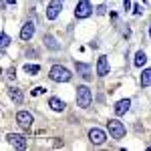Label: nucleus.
Listing matches in <instances>:
<instances>
[{
	"label": "nucleus",
	"mask_w": 151,
	"mask_h": 151,
	"mask_svg": "<svg viewBox=\"0 0 151 151\" xmlns=\"http://www.w3.org/2000/svg\"><path fill=\"white\" fill-rule=\"evenodd\" d=\"M42 93H47L45 87H35V89H32V97H38V95H42Z\"/></svg>",
	"instance_id": "nucleus-19"
},
{
	"label": "nucleus",
	"mask_w": 151,
	"mask_h": 151,
	"mask_svg": "<svg viewBox=\"0 0 151 151\" xmlns=\"http://www.w3.org/2000/svg\"><path fill=\"white\" fill-rule=\"evenodd\" d=\"M6 77H8V79H14V67L6 70Z\"/></svg>",
	"instance_id": "nucleus-22"
},
{
	"label": "nucleus",
	"mask_w": 151,
	"mask_h": 151,
	"mask_svg": "<svg viewBox=\"0 0 151 151\" xmlns=\"http://www.w3.org/2000/svg\"><path fill=\"white\" fill-rule=\"evenodd\" d=\"M149 35H151V24H149Z\"/></svg>",
	"instance_id": "nucleus-26"
},
{
	"label": "nucleus",
	"mask_w": 151,
	"mask_h": 151,
	"mask_svg": "<svg viewBox=\"0 0 151 151\" xmlns=\"http://www.w3.org/2000/svg\"><path fill=\"white\" fill-rule=\"evenodd\" d=\"M48 77H50V81H55V83H69L73 75H70L69 69H65L60 65H55L50 69V73H48Z\"/></svg>",
	"instance_id": "nucleus-1"
},
{
	"label": "nucleus",
	"mask_w": 151,
	"mask_h": 151,
	"mask_svg": "<svg viewBox=\"0 0 151 151\" xmlns=\"http://www.w3.org/2000/svg\"><path fill=\"white\" fill-rule=\"evenodd\" d=\"M45 45H47L50 50H58V48H60V45L55 40V36H52V35H45Z\"/></svg>",
	"instance_id": "nucleus-14"
},
{
	"label": "nucleus",
	"mask_w": 151,
	"mask_h": 151,
	"mask_svg": "<svg viewBox=\"0 0 151 151\" xmlns=\"http://www.w3.org/2000/svg\"><path fill=\"white\" fill-rule=\"evenodd\" d=\"M75 67H77V73H81L83 79H91V67L89 65H85V63H75Z\"/></svg>",
	"instance_id": "nucleus-12"
},
{
	"label": "nucleus",
	"mask_w": 151,
	"mask_h": 151,
	"mask_svg": "<svg viewBox=\"0 0 151 151\" xmlns=\"http://www.w3.org/2000/svg\"><path fill=\"white\" fill-rule=\"evenodd\" d=\"M107 129L113 135V139H123L125 137V125L121 121H117V119H109L107 121Z\"/></svg>",
	"instance_id": "nucleus-3"
},
{
	"label": "nucleus",
	"mask_w": 151,
	"mask_h": 151,
	"mask_svg": "<svg viewBox=\"0 0 151 151\" xmlns=\"http://www.w3.org/2000/svg\"><path fill=\"white\" fill-rule=\"evenodd\" d=\"M32 36H35V22H32V20H28V22H24L22 30H20V38L26 42V40H30Z\"/></svg>",
	"instance_id": "nucleus-9"
},
{
	"label": "nucleus",
	"mask_w": 151,
	"mask_h": 151,
	"mask_svg": "<svg viewBox=\"0 0 151 151\" xmlns=\"http://www.w3.org/2000/svg\"><path fill=\"white\" fill-rule=\"evenodd\" d=\"M93 101V93H91V89L89 87H77V105L81 107V109H87L89 105Z\"/></svg>",
	"instance_id": "nucleus-2"
},
{
	"label": "nucleus",
	"mask_w": 151,
	"mask_h": 151,
	"mask_svg": "<svg viewBox=\"0 0 151 151\" xmlns=\"http://www.w3.org/2000/svg\"><path fill=\"white\" fill-rule=\"evenodd\" d=\"M10 45V36L6 35V32H2V48H6Z\"/></svg>",
	"instance_id": "nucleus-20"
},
{
	"label": "nucleus",
	"mask_w": 151,
	"mask_h": 151,
	"mask_svg": "<svg viewBox=\"0 0 151 151\" xmlns=\"http://www.w3.org/2000/svg\"><path fill=\"white\" fill-rule=\"evenodd\" d=\"M48 107L52 109V111H65V101H60L57 97H52L50 101H48Z\"/></svg>",
	"instance_id": "nucleus-13"
},
{
	"label": "nucleus",
	"mask_w": 151,
	"mask_h": 151,
	"mask_svg": "<svg viewBox=\"0 0 151 151\" xmlns=\"http://www.w3.org/2000/svg\"><path fill=\"white\" fill-rule=\"evenodd\" d=\"M123 8H125V10L131 8V0H123Z\"/></svg>",
	"instance_id": "nucleus-23"
},
{
	"label": "nucleus",
	"mask_w": 151,
	"mask_h": 151,
	"mask_svg": "<svg viewBox=\"0 0 151 151\" xmlns=\"http://www.w3.org/2000/svg\"><path fill=\"white\" fill-rule=\"evenodd\" d=\"M89 139H91V143H95V145H103L105 139H107V135H105V131L95 127V129L89 131Z\"/></svg>",
	"instance_id": "nucleus-7"
},
{
	"label": "nucleus",
	"mask_w": 151,
	"mask_h": 151,
	"mask_svg": "<svg viewBox=\"0 0 151 151\" xmlns=\"http://www.w3.org/2000/svg\"><path fill=\"white\" fill-rule=\"evenodd\" d=\"M16 121H18V125H22L24 129H28L32 125L35 119H32V115H30L28 111H18V113H16Z\"/></svg>",
	"instance_id": "nucleus-8"
},
{
	"label": "nucleus",
	"mask_w": 151,
	"mask_h": 151,
	"mask_svg": "<svg viewBox=\"0 0 151 151\" xmlns=\"http://www.w3.org/2000/svg\"><path fill=\"white\" fill-rule=\"evenodd\" d=\"M6 139H8V143H10L12 147H16V149H26V139H24L22 135H18V133H8Z\"/></svg>",
	"instance_id": "nucleus-5"
},
{
	"label": "nucleus",
	"mask_w": 151,
	"mask_h": 151,
	"mask_svg": "<svg viewBox=\"0 0 151 151\" xmlns=\"http://www.w3.org/2000/svg\"><path fill=\"white\" fill-rule=\"evenodd\" d=\"M133 63H135V67H143V65L147 63V55H145L143 50H137V52H135V60H133Z\"/></svg>",
	"instance_id": "nucleus-15"
},
{
	"label": "nucleus",
	"mask_w": 151,
	"mask_h": 151,
	"mask_svg": "<svg viewBox=\"0 0 151 151\" xmlns=\"http://www.w3.org/2000/svg\"><path fill=\"white\" fill-rule=\"evenodd\" d=\"M60 10H63L60 0H52V2L48 4V8H47V18H48V20H55L58 14H60Z\"/></svg>",
	"instance_id": "nucleus-6"
},
{
	"label": "nucleus",
	"mask_w": 151,
	"mask_h": 151,
	"mask_svg": "<svg viewBox=\"0 0 151 151\" xmlns=\"http://www.w3.org/2000/svg\"><path fill=\"white\" fill-rule=\"evenodd\" d=\"M97 75L99 77H107L109 75V60H107V57H99V60H97Z\"/></svg>",
	"instance_id": "nucleus-10"
},
{
	"label": "nucleus",
	"mask_w": 151,
	"mask_h": 151,
	"mask_svg": "<svg viewBox=\"0 0 151 151\" xmlns=\"http://www.w3.org/2000/svg\"><path fill=\"white\" fill-rule=\"evenodd\" d=\"M97 14H105V6H103V4H101V6L97 8Z\"/></svg>",
	"instance_id": "nucleus-24"
},
{
	"label": "nucleus",
	"mask_w": 151,
	"mask_h": 151,
	"mask_svg": "<svg viewBox=\"0 0 151 151\" xmlns=\"http://www.w3.org/2000/svg\"><path fill=\"white\" fill-rule=\"evenodd\" d=\"M129 107H131V101H129V99H121V101H117V105L113 107V111H115V115H125L129 111Z\"/></svg>",
	"instance_id": "nucleus-11"
},
{
	"label": "nucleus",
	"mask_w": 151,
	"mask_h": 151,
	"mask_svg": "<svg viewBox=\"0 0 151 151\" xmlns=\"http://www.w3.org/2000/svg\"><path fill=\"white\" fill-rule=\"evenodd\" d=\"M6 2H8V4H14V0H6Z\"/></svg>",
	"instance_id": "nucleus-25"
},
{
	"label": "nucleus",
	"mask_w": 151,
	"mask_h": 151,
	"mask_svg": "<svg viewBox=\"0 0 151 151\" xmlns=\"http://www.w3.org/2000/svg\"><path fill=\"white\" fill-rule=\"evenodd\" d=\"M141 12H143V8H141V4H135V6H133V14H135V16H139Z\"/></svg>",
	"instance_id": "nucleus-21"
},
{
	"label": "nucleus",
	"mask_w": 151,
	"mask_h": 151,
	"mask_svg": "<svg viewBox=\"0 0 151 151\" xmlns=\"http://www.w3.org/2000/svg\"><path fill=\"white\" fill-rule=\"evenodd\" d=\"M141 87H151V69H145L141 73Z\"/></svg>",
	"instance_id": "nucleus-16"
},
{
	"label": "nucleus",
	"mask_w": 151,
	"mask_h": 151,
	"mask_svg": "<svg viewBox=\"0 0 151 151\" xmlns=\"http://www.w3.org/2000/svg\"><path fill=\"white\" fill-rule=\"evenodd\" d=\"M91 14H93L91 2H89V0H79V4L75 6V16H77V18H87V16H91Z\"/></svg>",
	"instance_id": "nucleus-4"
},
{
	"label": "nucleus",
	"mask_w": 151,
	"mask_h": 151,
	"mask_svg": "<svg viewBox=\"0 0 151 151\" xmlns=\"http://www.w3.org/2000/svg\"><path fill=\"white\" fill-rule=\"evenodd\" d=\"M38 70H40L38 65H30V63H26V65H24V73H26V75H30V77L38 75Z\"/></svg>",
	"instance_id": "nucleus-18"
},
{
	"label": "nucleus",
	"mask_w": 151,
	"mask_h": 151,
	"mask_svg": "<svg viewBox=\"0 0 151 151\" xmlns=\"http://www.w3.org/2000/svg\"><path fill=\"white\" fill-rule=\"evenodd\" d=\"M10 99L14 103H22V93H20V89H16V87H10Z\"/></svg>",
	"instance_id": "nucleus-17"
}]
</instances>
